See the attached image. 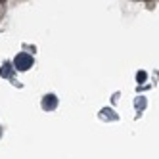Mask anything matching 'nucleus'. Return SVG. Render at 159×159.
Returning a JSON list of instances; mask_svg holds the SVG:
<instances>
[{"instance_id":"1","label":"nucleus","mask_w":159,"mask_h":159,"mask_svg":"<svg viewBox=\"0 0 159 159\" xmlns=\"http://www.w3.org/2000/svg\"><path fill=\"white\" fill-rule=\"evenodd\" d=\"M33 63H35V60H33V56H29V54H19V56H16V60H14V67L19 69V71L31 69Z\"/></svg>"},{"instance_id":"2","label":"nucleus","mask_w":159,"mask_h":159,"mask_svg":"<svg viewBox=\"0 0 159 159\" xmlns=\"http://www.w3.org/2000/svg\"><path fill=\"white\" fill-rule=\"evenodd\" d=\"M56 106H58V98H56L54 94H46V96H44V100H42V107L46 109V111L56 109Z\"/></svg>"},{"instance_id":"3","label":"nucleus","mask_w":159,"mask_h":159,"mask_svg":"<svg viewBox=\"0 0 159 159\" xmlns=\"http://www.w3.org/2000/svg\"><path fill=\"white\" fill-rule=\"evenodd\" d=\"M12 63H4L2 65V69H0V75H2V77H6V79H10V77H12Z\"/></svg>"},{"instance_id":"4","label":"nucleus","mask_w":159,"mask_h":159,"mask_svg":"<svg viewBox=\"0 0 159 159\" xmlns=\"http://www.w3.org/2000/svg\"><path fill=\"white\" fill-rule=\"evenodd\" d=\"M146 104H148V102H146V98H144V96H138V98L134 100V106H136V109H138V111L146 109Z\"/></svg>"},{"instance_id":"5","label":"nucleus","mask_w":159,"mask_h":159,"mask_svg":"<svg viewBox=\"0 0 159 159\" xmlns=\"http://www.w3.org/2000/svg\"><path fill=\"white\" fill-rule=\"evenodd\" d=\"M146 79H148V73L146 71H138V73H136V83H138V84L146 83Z\"/></svg>"},{"instance_id":"6","label":"nucleus","mask_w":159,"mask_h":159,"mask_svg":"<svg viewBox=\"0 0 159 159\" xmlns=\"http://www.w3.org/2000/svg\"><path fill=\"white\" fill-rule=\"evenodd\" d=\"M102 117H107V119H111V121L117 119V115H115L113 111H109V109H104V111H102Z\"/></svg>"}]
</instances>
